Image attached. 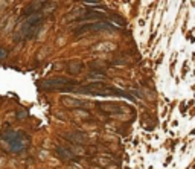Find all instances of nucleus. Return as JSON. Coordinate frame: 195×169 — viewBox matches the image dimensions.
<instances>
[{
	"label": "nucleus",
	"mask_w": 195,
	"mask_h": 169,
	"mask_svg": "<svg viewBox=\"0 0 195 169\" xmlns=\"http://www.w3.org/2000/svg\"><path fill=\"white\" fill-rule=\"evenodd\" d=\"M40 6H41V3H37V2H34L32 5H29L28 8H24L23 15H24V17H28V15H31V14L38 12V11H40Z\"/></svg>",
	"instance_id": "nucleus-11"
},
{
	"label": "nucleus",
	"mask_w": 195,
	"mask_h": 169,
	"mask_svg": "<svg viewBox=\"0 0 195 169\" xmlns=\"http://www.w3.org/2000/svg\"><path fill=\"white\" fill-rule=\"evenodd\" d=\"M41 23H43V14H41V11L28 15V20L24 22V26H23L24 37L26 38H34L35 35H37V32L40 31V28H41Z\"/></svg>",
	"instance_id": "nucleus-4"
},
{
	"label": "nucleus",
	"mask_w": 195,
	"mask_h": 169,
	"mask_svg": "<svg viewBox=\"0 0 195 169\" xmlns=\"http://www.w3.org/2000/svg\"><path fill=\"white\" fill-rule=\"evenodd\" d=\"M2 140L8 145V149L11 152H20L29 143L28 136H24V133H17V131H6V133H3L2 134Z\"/></svg>",
	"instance_id": "nucleus-2"
},
{
	"label": "nucleus",
	"mask_w": 195,
	"mask_h": 169,
	"mask_svg": "<svg viewBox=\"0 0 195 169\" xmlns=\"http://www.w3.org/2000/svg\"><path fill=\"white\" fill-rule=\"evenodd\" d=\"M6 56H8V50L3 49V47H0V59H3V58H6Z\"/></svg>",
	"instance_id": "nucleus-12"
},
{
	"label": "nucleus",
	"mask_w": 195,
	"mask_h": 169,
	"mask_svg": "<svg viewBox=\"0 0 195 169\" xmlns=\"http://www.w3.org/2000/svg\"><path fill=\"white\" fill-rule=\"evenodd\" d=\"M98 107L102 108L104 111H108V113H119L121 110H122L121 105H117V104H115V102H99Z\"/></svg>",
	"instance_id": "nucleus-7"
},
{
	"label": "nucleus",
	"mask_w": 195,
	"mask_h": 169,
	"mask_svg": "<svg viewBox=\"0 0 195 169\" xmlns=\"http://www.w3.org/2000/svg\"><path fill=\"white\" fill-rule=\"evenodd\" d=\"M38 85L47 90H72L75 85H78V82L69 78H49L40 81Z\"/></svg>",
	"instance_id": "nucleus-3"
},
{
	"label": "nucleus",
	"mask_w": 195,
	"mask_h": 169,
	"mask_svg": "<svg viewBox=\"0 0 195 169\" xmlns=\"http://www.w3.org/2000/svg\"><path fill=\"white\" fill-rule=\"evenodd\" d=\"M113 31L115 26L111 23H107V22H93V23H87V24H81L80 28H76L73 31L75 35H81V34H85V32H98V31Z\"/></svg>",
	"instance_id": "nucleus-5"
},
{
	"label": "nucleus",
	"mask_w": 195,
	"mask_h": 169,
	"mask_svg": "<svg viewBox=\"0 0 195 169\" xmlns=\"http://www.w3.org/2000/svg\"><path fill=\"white\" fill-rule=\"evenodd\" d=\"M80 93H87V95H95V96H122V98H128V99H133L131 95H128L125 91L117 90V89H111L110 85L104 84V82H93V84H89L85 87H81L78 89Z\"/></svg>",
	"instance_id": "nucleus-1"
},
{
	"label": "nucleus",
	"mask_w": 195,
	"mask_h": 169,
	"mask_svg": "<svg viewBox=\"0 0 195 169\" xmlns=\"http://www.w3.org/2000/svg\"><path fill=\"white\" fill-rule=\"evenodd\" d=\"M24 116H28V113H26V111H20V113H18V117H24Z\"/></svg>",
	"instance_id": "nucleus-13"
},
{
	"label": "nucleus",
	"mask_w": 195,
	"mask_h": 169,
	"mask_svg": "<svg viewBox=\"0 0 195 169\" xmlns=\"http://www.w3.org/2000/svg\"><path fill=\"white\" fill-rule=\"evenodd\" d=\"M55 152H57L58 157L66 160V161H70V160L75 158V154H73V152H70L69 149H66V148H63V146H57L55 148Z\"/></svg>",
	"instance_id": "nucleus-8"
},
{
	"label": "nucleus",
	"mask_w": 195,
	"mask_h": 169,
	"mask_svg": "<svg viewBox=\"0 0 195 169\" xmlns=\"http://www.w3.org/2000/svg\"><path fill=\"white\" fill-rule=\"evenodd\" d=\"M63 137L67 139L72 143H76V145H84L85 143V136L82 133H66V134H63Z\"/></svg>",
	"instance_id": "nucleus-6"
},
{
	"label": "nucleus",
	"mask_w": 195,
	"mask_h": 169,
	"mask_svg": "<svg viewBox=\"0 0 195 169\" xmlns=\"http://www.w3.org/2000/svg\"><path fill=\"white\" fill-rule=\"evenodd\" d=\"M63 104L69 108H80V107H85L87 104L78 99H72V98H63Z\"/></svg>",
	"instance_id": "nucleus-10"
},
{
	"label": "nucleus",
	"mask_w": 195,
	"mask_h": 169,
	"mask_svg": "<svg viewBox=\"0 0 195 169\" xmlns=\"http://www.w3.org/2000/svg\"><path fill=\"white\" fill-rule=\"evenodd\" d=\"M67 70H69V73H72V75H78V73H81V70H82V63L78 61V59L69 61L67 63Z\"/></svg>",
	"instance_id": "nucleus-9"
}]
</instances>
